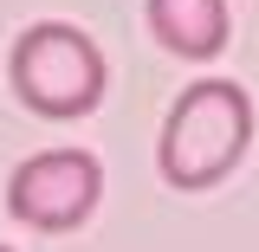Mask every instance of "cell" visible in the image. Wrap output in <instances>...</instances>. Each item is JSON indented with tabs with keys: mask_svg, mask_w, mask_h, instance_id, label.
<instances>
[{
	"mask_svg": "<svg viewBox=\"0 0 259 252\" xmlns=\"http://www.w3.org/2000/svg\"><path fill=\"white\" fill-rule=\"evenodd\" d=\"M149 32L175 59H221L227 32H233V13L227 0H149Z\"/></svg>",
	"mask_w": 259,
	"mask_h": 252,
	"instance_id": "277c9868",
	"label": "cell"
},
{
	"mask_svg": "<svg viewBox=\"0 0 259 252\" xmlns=\"http://www.w3.org/2000/svg\"><path fill=\"white\" fill-rule=\"evenodd\" d=\"M0 252H13V246H0Z\"/></svg>",
	"mask_w": 259,
	"mask_h": 252,
	"instance_id": "5b68a950",
	"label": "cell"
},
{
	"mask_svg": "<svg viewBox=\"0 0 259 252\" xmlns=\"http://www.w3.org/2000/svg\"><path fill=\"white\" fill-rule=\"evenodd\" d=\"M104 200V162L91 149H39L7 175V214L32 233H71Z\"/></svg>",
	"mask_w": 259,
	"mask_h": 252,
	"instance_id": "3957f363",
	"label": "cell"
},
{
	"mask_svg": "<svg viewBox=\"0 0 259 252\" xmlns=\"http://www.w3.org/2000/svg\"><path fill=\"white\" fill-rule=\"evenodd\" d=\"M7 84L26 104L32 117L46 123H71V117H91L104 104L110 84V65L97 52V39L71 20H32L13 52H7Z\"/></svg>",
	"mask_w": 259,
	"mask_h": 252,
	"instance_id": "7a4b0ae2",
	"label": "cell"
},
{
	"mask_svg": "<svg viewBox=\"0 0 259 252\" xmlns=\"http://www.w3.org/2000/svg\"><path fill=\"white\" fill-rule=\"evenodd\" d=\"M253 142V97L233 78H201L168 104L156 142V168L175 194H201L221 175H233V162Z\"/></svg>",
	"mask_w": 259,
	"mask_h": 252,
	"instance_id": "6da1fadb",
	"label": "cell"
}]
</instances>
